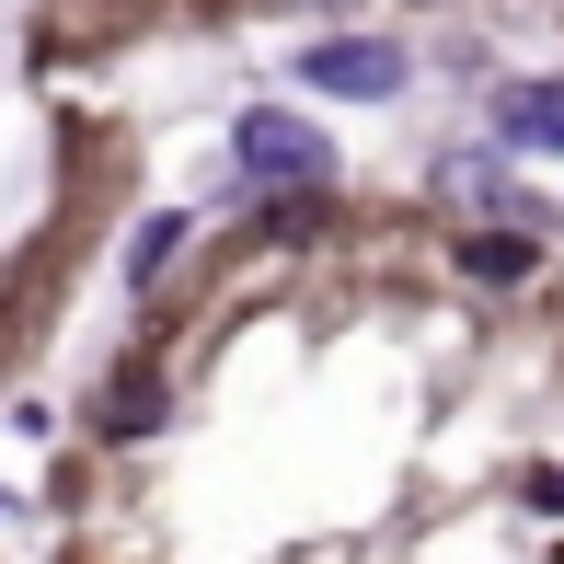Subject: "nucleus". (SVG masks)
Here are the masks:
<instances>
[{"label":"nucleus","mask_w":564,"mask_h":564,"mask_svg":"<svg viewBox=\"0 0 564 564\" xmlns=\"http://www.w3.org/2000/svg\"><path fill=\"white\" fill-rule=\"evenodd\" d=\"M230 150H242L253 185H323V173H335V139H323L312 116H289V105H253L230 127Z\"/></svg>","instance_id":"1"},{"label":"nucleus","mask_w":564,"mask_h":564,"mask_svg":"<svg viewBox=\"0 0 564 564\" xmlns=\"http://www.w3.org/2000/svg\"><path fill=\"white\" fill-rule=\"evenodd\" d=\"M300 82L335 93V105H392L403 93V46H369V35H323L312 58H300Z\"/></svg>","instance_id":"2"},{"label":"nucleus","mask_w":564,"mask_h":564,"mask_svg":"<svg viewBox=\"0 0 564 564\" xmlns=\"http://www.w3.org/2000/svg\"><path fill=\"white\" fill-rule=\"evenodd\" d=\"M496 139L564 150V93H553V82H507V93H496Z\"/></svg>","instance_id":"3"},{"label":"nucleus","mask_w":564,"mask_h":564,"mask_svg":"<svg viewBox=\"0 0 564 564\" xmlns=\"http://www.w3.org/2000/svg\"><path fill=\"white\" fill-rule=\"evenodd\" d=\"M105 426L116 438H150V426H162V369H116L105 380Z\"/></svg>","instance_id":"4"},{"label":"nucleus","mask_w":564,"mask_h":564,"mask_svg":"<svg viewBox=\"0 0 564 564\" xmlns=\"http://www.w3.org/2000/svg\"><path fill=\"white\" fill-rule=\"evenodd\" d=\"M438 185L460 196V208H519V196H507V173H496V162H484V150H460V162L438 173ZM519 219H530V208H519Z\"/></svg>","instance_id":"5"},{"label":"nucleus","mask_w":564,"mask_h":564,"mask_svg":"<svg viewBox=\"0 0 564 564\" xmlns=\"http://www.w3.org/2000/svg\"><path fill=\"white\" fill-rule=\"evenodd\" d=\"M460 276H530V242H507V230H473V242H460Z\"/></svg>","instance_id":"6"},{"label":"nucleus","mask_w":564,"mask_h":564,"mask_svg":"<svg viewBox=\"0 0 564 564\" xmlns=\"http://www.w3.org/2000/svg\"><path fill=\"white\" fill-rule=\"evenodd\" d=\"M173 242H185V219H150V230H139V242H127V276H139V289H150V276H162V265H173Z\"/></svg>","instance_id":"7"}]
</instances>
